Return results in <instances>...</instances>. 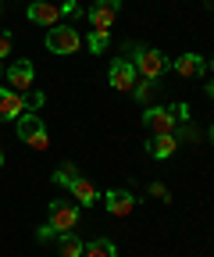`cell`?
I'll use <instances>...</instances> for the list:
<instances>
[{
    "label": "cell",
    "mask_w": 214,
    "mask_h": 257,
    "mask_svg": "<svg viewBox=\"0 0 214 257\" xmlns=\"http://www.w3.org/2000/svg\"><path fill=\"white\" fill-rule=\"evenodd\" d=\"M207 93H210V96H214V79H210V82H207Z\"/></svg>",
    "instance_id": "23"
},
{
    "label": "cell",
    "mask_w": 214,
    "mask_h": 257,
    "mask_svg": "<svg viewBox=\"0 0 214 257\" xmlns=\"http://www.w3.org/2000/svg\"><path fill=\"white\" fill-rule=\"evenodd\" d=\"M79 179V172H75V165H61L57 172H54V182L57 186H65V189H72V182Z\"/></svg>",
    "instance_id": "17"
},
{
    "label": "cell",
    "mask_w": 214,
    "mask_h": 257,
    "mask_svg": "<svg viewBox=\"0 0 214 257\" xmlns=\"http://www.w3.org/2000/svg\"><path fill=\"white\" fill-rule=\"evenodd\" d=\"M82 250H86V243H82L75 232H65V236H61V257H82Z\"/></svg>",
    "instance_id": "16"
},
{
    "label": "cell",
    "mask_w": 214,
    "mask_h": 257,
    "mask_svg": "<svg viewBox=\"0 0 214 257\" xmlns=\"http://www.w3.org/2000/svg\"><path fill=\"white\" fill-rule=\"evenodd\" d=\"M18 140L29 143V147H36V150H47L50 147V136H47V125L36 118V111H22L18 118Z\"/></svg>",
    "instance_id": "3"
},
{
    "label": "cell",
    "mask_w": 214,
    "mask_h": 257,
    "mask_svg": "<svg viewBox=\"0 0 214 257\" xmlns=\"http://www.w3.org/2000/svg\"><path fill=\"white\" fill-rule=\"evenodd\" d=\"M118 11H121L118 0H93V8L86 11V15H89V25H93V32H111Z\"/></svg>",
    "instance_id": "5"
},
{
    "label": "cell",
    "mask_w": 214,
    "mask_h": 257,
    "mask_svg": "<svg viewBox=\"0 0 214 257\" xmlns=\"http://www.w3.org/2000/svg\"><path fill=\"white\" fill-rule=\"evenodd\" d=\"M143 125H146L154 136L171 133V128H175V107H146V111H143Z\"/></svg>",
    "instance_id": "7"
},
{
    "label": "cell",
    "mask_w": 214,
    "mask_h": 257,
    "mask_svg": "<svg viewBox=\"0 0 214 257\" xmlns=\"http://www.w3.org/2000/svg\"><path fill=\"white\" fill-rule=\"evenodd\" d=\"M72 193H75V200H79L82 207H93V204H97V186L89 182V179H82V175L72 182Z\"/></svg>",
    "instance_id": "14"
},
{
    "label": "cell",
    "mask_w": 214,
    "mask_h": 257,
    "mask_svg": "<svg viewBox=\"0 0 214 257\" xmlns=\"http://www.w3.org/2000/svg\"><path fill=\"white\" fill-rule=\"evenodd\" d=\"M22 111H25V96L0 86V118H4V121H15Z\"/></svg>",
    "instance_id": "10"
},
{
    "label": "cell",
    "mask_w": 214,
    "mask_h": 257,
    "mask_svg": "<svg viewBox=\"0 0 214 257\" xmlns=\"http://www.w3.org/2000/svg\"><path fill=\"white\" fill-rule=\"evenodd\" d=\"M129 61L136 64V75H143V79H161L164 72H168V57L161 54V50H150V47H136V43H129Z\"/></svg>",
    "instance_id": "2"
},
{
    "label": "cell",
    "mask_w": 214,
    "mask_h": 257,
    "mask_svg": "<svg viewBox=\"0 0 214 257\" xmlns=\"http://www.w3.org/2000/svg\"><path fill=\"white\" fill-rule=\"evenodd\" d=\"M104 204H107V211L118 214V218H125V214L136 211V197H132V193H125V189H111L107 197H104Z\"/></svg>",
    "instance_id": "11"
},
{
    "label": "cell",
    "mask_w": 214,
    "mask_h": 257,
    "mask_svg": "<svg viewBox=\"0 0 214 257\" xmlns=\"http://www.w3.org/2000/svg\"><path fill=\"white\" fill-rule=\"evenodd\" d=\"M8 50H11V32H4V29H0V61L8 57Z\"/></svg>",
    "instance_id": "22"
},
{
    "label": "cell",
    "mask_w": 214,
    "mask_h": 257,
    "mask_svg": "<svg viewBox=\"0 0 214 257\" xmlns=\"http://www.w3.org/2000/svg\"><path fill=\"white\" fill-rule=\"evenodd\" d=\"M0 165H4V150H0Z\"/></svg>",
    "instance_id": "27"
},
{
    "label": "cell",
    "mask_w": 214,
    "mask_h": 257,
    "mask_svg": "<svg viewBox=\"0 0 214 257\" xmlns=\"http://www.w3.org/2000/svg\"><path fill=\"white\" fill-rule=\"evenodd\" d=\"M25 15H29V22H33V25H47V29L61 25V22H57V18H61V8L50 4V0H36V4L29 8Z\"/></svg>",
    "instance_id": "9"
},
{
    "label": "cell",
    "mask_w": 214,
    "mask_h": 257,
    "mask_svg": "<svg viewBox=\"0 0 214 257\" xmlns=\"http://www.w3.org/2000/svg\"><path fill=\"white\" fill-rule=\"evenodd\" d=\"M82 47H89V54H104L107 50V32H93V29H89V36H86Z\"/></svg>",
    "instance_id": "18"
},
{
    "label": "cell",
    "mask_w": 214,
    "mask_h": 257,
    "mask_svg": "<svg viewBox=\"0 0 214 257\" xmlns=\"http://www.w3.org/2000/svg\"><path fill=\"white\" fill-rule=\"evenodd\" d=\"M210 75H214V61H210Z\"/></svg>",
    "instance_id": "28"
},
{
    "label": "cell",
    "mask_w": 214,
    "mask_h": 257,
    "mask_svg": "<svg viewBox=\"0 0 214 257\" xmlns=\"http://www.w3.org/2000/svg\"><path fill=\"white\" fill-rule=\"evenodd\" d=\"M175 150H178V140H175L171 133H164V136H150V140H146V154H150V157H157V161L171 157Z\"/></svg>",
    "instance_id": "12"
},
{
    "label": "cell",
    "mask_w": 214,
    "mask_h": 257,
    "mask_svg": "<svg viewBox=\"0 0 214 257\" xmlns=\"http://www.w3.org/2000/svg\"><path fill=\"white\" fill-rule=\"evenodd\" d=\"M203 4H207V8H214V0H203Z\"/></svg>",
    "instance_id": "24"
},
{
    "label": "cell",
    "mask_w": 214,
    "mask_h": 257,
    "mask_svg": "<svg viewBox=\"0 0 214 257\" xmlns=\"http://www.w3.org/2000/svg\"><path fill=\"white\" fill-rule=\"evenodd\" d=\"M150 193H154V197H157V200H168V197H171V193H168V186H164V182H150Z\"/></svg>",
    "instance_id": "21"
},
{
    "label": "cell",
    "mask_w": 214,
    "mask_h": 257,
    "mask_svg": "<svg viewBox=\"0 0 214 257\" xmlns=\"http://www.w3.org/2000/svg\"><path fill=\"white\" fill-rule=\"evenodd\" d=\"M175 72H178L182 79L200 75V72H203V57H200V54H178V57H175Z\"/></svg>",
    "instance_id": "13"
},
{
    "label": "cell",
    "mask_w": 214,
    "mask_h": 257,
    "mask_svg": "<svg viewBox=\"0 0 214 257\" xmlns=\"http://www.w3.org/2000/svg\"><path fill=\"white\" fill-rule=\"evenodd\" d=\"M210 143H214V125H210Z\"/></svg>",
    "instance_id": "25"
},
{
    "label": "cell",
    "mask_w": 214,
    "mask_h": 257,
    "mask_svg": "<svg viewBox=\"0 0 214 257\" xmlns=\"http://www.w3.org/2000/svg\"><path fill=\"white\" fill-rule=\"evenodd\" d=\"M82 47V36H79V32L72 29V25H54L50 32H47V50L50 54H75Z\"/></svg>",
    "instance_id": "4"
},
{
    "label": "cell",
    "mask_w": 214,
    "mask_h": 257,
    "mask_svg": "<svg viewBox=\"0 0 214 257\" xmlns=\"http://www.w3.org/2000/svg\"><path fill=\"white\" fill-rule=\"evenodd\" d=\"M0 75H4V68H0Z\"/></svg>",
    "instance_id": "29"
},
{
    "label": "cell",
    "mask_w": 214,
    "mask_h": 257,
    "mask_svg": "<svg viewBox=\"0 0 214 257\" xmlns=\"http://www.w3.org/2000/svg\"><path fill=\"white\" fill-rule=\"evenodd\" d=\"M0 15H4V0H0Z\"/></svg>",
    "instance_id": "26"
},
{
    "label": "cell",
    "mask_w": 214,
    "mask_h": 257,
    "mask_svg": "<svg viewBox=\"0 0 214 257\" xmlns=\"http://www.w3.org/2000/svg\"><path fill=\"white\" fill-rule=\"evenodd\" d=\"M107 82L118 93H132V86H136V64L129 57H114L111 61V72H107Z\"/></svg>",
    "instance_id": "6"
},
{
    "label": "cell",
    "mask_w": 214,
    "mask_h": 257,
    "mask_svg": "<svg viewBox=\"0 0 214 257\" xmlns=\"http://www.w3.org/2000/svg\"><path fill=\"white\" fill-rule=\"evenodd\" d=\"M75 225H79V207L75 204H65V200H54L50 204V214H47V225L40 229V239H54V236L75 232Z\"/></svg>",
    "instance_id": "1"
},
{
    "label": "cell",
    "mask_w": 214,
    "mask_h": 257,
    "mask_svg": "<svg viewBox=\"0 0 214 257\" xmlns=\"http://www.w3.org/2000/svg\"><path fill=\"white\" fill-rule=\"evenodd\" d=\"M82 257H118V250L111 239H93V243H86Z\"/></svg>",
    "instance_id": "15"
},
{
    "label": "cell",
    "mask_w": 214,
    "mask_h": 257,
    "mask_svg": "<svg viewBox=\"0 0 214 257\" xmlns=\"http://www.w3.org/2000/svg\"><path fill=\"white\" fill-rule=\"evenodd\" d=\"M43 104H47V96H43L40 89H36V93H29V96H25V111H40Z\"/></svg>",
    "instance_id": "20"
},
{
    "label": "cell",
    "mask_w": 214,
    "mask_h": 257,
    "mask_svg": "<svg viewBox=\"0 0 214 257\" xmlns=\"http://www.w3.org/2000/svg\"><path fill=\"white\" fill-rule=\"evenodd\" d=\"M33 82H36V72H33V64H29V61H15L8 68V86L15 93H29Z\"/></svg>",
    "instance_id": "8"
},
{
    "label": "cell",
    "mask_w": 214,
    "mask_h": 257,
    "mask_svg": "<svg viewBox=\"0 0 214 257\" xmlns=\"http://www.w3.org/2000/svg\"><path fill=\"white\" fill-rule=\"evenodd\" d=\"M132 93H136V100H143V104H146L150 96H154V82L143 79V82H136V86H132Z\"/></svg>",
    "instance_id": "19"
}]
</instances>
